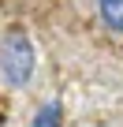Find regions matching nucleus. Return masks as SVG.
Listing matches in <instances>:
<instances>
[{
    "label": "nucleus",
    "instance_id": "f257e3e1",
    "mask_svg": "<svg viewBox=\"0 0 123 127\" xmlns=\"http://www.w3.org/2000/svg\"><path fill=\"white\" fill-rule=\"evenodd\" d=\"M34 67H37V49H34L30 34L11 26L4 34V41H0V71H4V79L11 86H26L34 79Z\"/></svg>",
    "mask_w": 123,
    "mask_h": 127
},
{
    "label": "nucleus",
    "instance_id": "f03ea898",
    "mask_svg": "<svg viewBox=\"0 0 123 127\" xmlns=\"http://www.w3.org/2000/svg\"><path fill=\"white\" fill-rule=\"evenodd\" d=\"M97 15L108 30L123 34V0H97Z\"/></svg>",
    "mask_w": 123,
    "mask_h": 127
},
{
    "label": "nucleus",
    "instance_id": "7ed1b4c3",
    "mask_svg": "<svg viewBox=\"0 0 123 127\" xmlns=\"http://www.w3.org/2000/svg\"><path fill=\"white\" fill-rule=\"evenodd\" d=\"M60 123H64V108H60V101L41 105L37 116H34V127H60Z\"/></svg>",
    "mask_w": 123,
    "mask_h": 127
}]
</instances>
